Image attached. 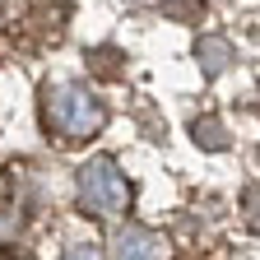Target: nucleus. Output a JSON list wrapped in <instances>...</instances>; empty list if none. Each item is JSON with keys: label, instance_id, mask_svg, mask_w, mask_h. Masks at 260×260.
<instances>
[{"label": "nucleus", "instance_id": "7ed1b4c3", "mask_svg": "<svg viewBox=\"0 0 260 260\" xmlns=\"http://www.w3.org/2000/svg\"><path fill=\"white\" fill-rule=\"evenodd\" d=\"M112 260H172V242L144 223H125L112 233Z\"/></svg>", "mask_w": 260, "mask_h": 260}, {"label": "nucleus", "instance_id": "9d476101", "mask_svg": "<svg viewBox=\"0 0 260 260\" xmlns=\"http://www.w3.org/2000/svg\"><path fill=\"white\" fill-rule=\"evenodd\" d=\"M0 260H23V255H14V246H0Z\"/></svg>", "mask_w": 260, "mask_h": 260}, {"label": "nucleus", "instance_id": "6e6552de", "mask_svg": "<svg viewBox=\"0 0 260 260\" xmlns=\"http://www.w3.org/2000/svg\"><path fill=\"white\" fill-rule=\"evenodd\" d=\"M242 209H246V223L260 233V181H251V186L242 190Z\"/></svg>", "mask_w": 260, "mask_h": 260}, {"label": "nucleus", "instance_id": "20e7f679", "mask_svg": "<svg viewBox=\"0 0 260 260\" xmlns=\"http://www.w3.org/2000/svg\"><path fill=\"white\" fill-rule=\"evenodd\" d=\"M195 60H200V75H205V79H218L228 65L237 60V51H233V42H228V38H218V32H205V38L195 42Z\"/></svg>", "mask_w": 260, "mask_h": 260}, {"label": "nucleus", "instance_id": "39448f33", "mask_svg": "<svg viewBox=\"0 0 260 260\" xmlns=\"http://www.w3.org/2000/svg\"><path fill=\"white\" fill-rule=\"evenodd\" d=\"M190 135H195V144H200V149H209V153L228 149V130H223L214 116H200V121L190 125Z\"/></svg>", "mask_w": 260, "mask_h": 260}, {"label": "nucleus", "instance_id": "f257e3e1", "mask_svg": "<svg viewBox=\"0 0 260 260\" xmlns=\"http://www.w3.org/2000/svg\"><path fill=\"white\" fill-rule=\"evenodd\" d=\"M42 125H47V135H56L65 144H84L107 125V107L84 84H60V88L42 93Z\"/></svg>", "mask_w": 260, "mask_h": 260}, {"label": "nucleus", "instance_id": "423d86ee", "mask_svg": "<svg viewBox=\"0 0 260 260\" xmlns=\"http://www.w3.org/2000/svg\"><path fill=\"white\" fill-rule=\"evenodd\" d=\"M162 19H177V23H200L205 19V0H162Z\"/></svg>", "mask_w": 260, "mask_h": 260}, {"label": "nucleus", "instance_id": "f03ea898", "mask_svg": "<svg viewBox=\"0 0 260 260\" xmlns=\"http://www.w3.org/2000/svg\"><path fill=\"white\" fill-rule=\"evenodd\" d=\"M75 186H79V205L84 214H125L130 209V181L125 172L116 168V158H88L84 168L75 172Z\"/></svg>", "mask_w": 260, "mask_h": 260}, {"label": "nucleus", "instance_id": "0eeeda50", "mask_svg": "<svg viewBox=\"0 0 260 260\" xmlns=\"http://www.w3.org/2000/svg\"><path fill=\"white\" fill-rule=\"evenodd\" d=\"M88 70H93L98 79H116V75H121V51H116V47H98V51H88Z\"/></svg>", "mask_w": 260, "mask_h": 260}, {"label": "nucleus", "instance_id": "1a4fd4ad", "mask_svg": "<svg viewBox=\"0 0 260 260\" xmlns=\"http://www.w3.org/2000/svg\"><path fill=\"white\" fill-rule=\"evenodd\" d=\"M65 260H103V251H98V246H70Z\"/></svg>", "mask_w": 260, "mask_h": 260}]
</instances>
